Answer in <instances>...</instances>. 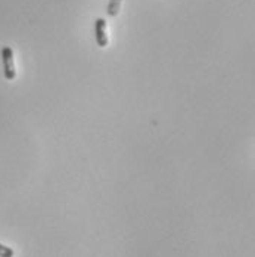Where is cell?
<instances>
[{"label":"cell","instance_id":"cell-1","mask_svg":"<svg viewBox=\"0 0 255 257\" xmlns=\"http://www.w3.org/2000/svg\"><path fill=\"white\" fill-rule=\"evenodd\" d=\"M1 62H3V74L7 82L15 80L16 77V70L13 64V51L9 46L1 48Z\"/></svg>","mask_w":255,"mask_h":257},{"label":"cell","instance_id":"cell-2","mask_svg":"<svg viewBox=\"0 0 255 257\" xmlns=\"http://www.w3.org/2000/svg\"><path fill=\"white\" fill-rule=\"evenodd\" d=\"M94 37L99 48H106L109 43L108 34H106V21L103 18H97L94 22Z\"/></svg>","mask_w":255,"mask_h":257},{"label":"cell","instance_id":"cell-3","mask_svg":"<svg viewBox=\"0 0 255 257\" xmlns=\"http://www.w3.org/2000/svg\"><path fill=\"white\" fill-rule=\"evenodd\" d=\"M121 1H123V0H109L106 13H108L109 16H112V18L117 16L118 12H120V7H121Z\"/></svg>","mask_w":255,"mask_h":257},{"label":"cell","instance_id":"cell-4","mask_svg":"<svg viewBox=\"0 0 255 257\" xmlns=\"http://www.w3.org/2000/svg\"><path fill=\"white\" fill-rule=\"evenodd\" d=\"M15 252L10 247H6L3 244H0V257H13Z\"/></svg>","mask_w":255,"mask_h":257}]
</instances>
